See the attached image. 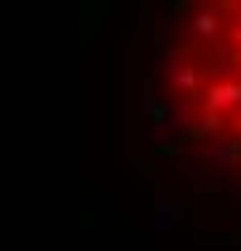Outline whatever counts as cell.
Instances as JSON below:
<instances>
[{
    "instance_id": "cell-1",
    "label": "cell",
    "mask_w": 241,
    "mask_h": 251,
    "mask_svg": "<svg viewBox=\"0 0 241 251\" xmlns=\"http://www.w3.org/2000/svg\"><path fill=\"white\" fill-rule=\"evenodd\" d=\"M150 106L174 150L241 184V0H193L159 20Z\"/></svg>"
}]
</instances>
